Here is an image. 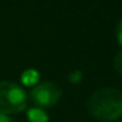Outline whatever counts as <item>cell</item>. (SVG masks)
Wrapping results in <instances>:
<instances>
[{"mask_svg":"<svg viewBox=\"0 0 122 122\" xmlns=\"http://www.w3.org/2000/svg\"><path fill=\"white\" fill-rule=\"evenodd\" d=\"M88 113L100 121H116L122 116V92L110 87L95 91L88 100Z\"/></svg>","mask_w":122,"mask_h":122,"instance_id":"1","label":"cell"},{"mask_svg":"<svg viewBox=\"0 0 122 122\" xmlns=\"http://www.w3.org/2000/svg\"><path fill=\"white\" fill-rule=\"evenodd\" d=\"M28 118L30 122H47V114L41 108H32L28 110Z\"/></svg>","mask_w":122,"mask_h":122,"instance_id":"4","label":"cell"},{"mask_svg":"<svg viewBox=\"0 0 122 122\" xmlns=\"http://www.w3.org/2000/svg\"><path fill=\"white\" fill-rule=\"evenodd\" d=\"M0 122H11V119H9L7 116H4V114L0 113Z\"/></svg>","mask_w":122,"mask_h":122,"instance_id":"9","label":"cell"},{"mask_svg":"<svg viewBox=\"0 0 122 122\" xmlns=\"http://www.w3.org/2000/svg\"><path fill=\"white\" fill-rule=\"evenodd\" d=\"M62 91L56 84L51 81H45L41 84H36L30 91V98L37 105V108H51L56 105L61 100Z\"/></svg>","mask_w":122,"mask_h":122,"instance_id":"3","label":"cell"},{"mask_svg":"<svg viewBox=\"0 0 122 122\" xmlns=\"http://www.w3.org/2000/svg\"><path fill=\"white\" fill-rule=\"evenodd\" d=\"M81 79H83V74L79 71V70L72 71L71 74H70V76H68L70 83H72V84H77V83H80V80H81Z\"/></svg>","mask_w":122,"mask_h":122,"instance_id":"6","label":"cell"},{"mask_svg":"<svg viewBox=\"0 0 122 122\" xmlns=\"http://www.w3.org/2000/svg\"><path fill=\"white\" fill-rule=\"evenodd\" d=\"M117 40H118V42L122 45V19H121V21L118 22V25H117Z\"/></svg>","mask_w":122,"mask_h":122,"instance_id":"8","label":"cell"},{"mask_svg":"<svg viewBox=\"0 0 122 122\" xmlns=\"http://www.w3.org/2000/svg\"><path fill=\"white\" fill-rule=\"evenodd\" d=\"M38 79H40V74H38L36 70H26V71L22 74V83H24V85H28V87H32V85H36L38 81Z\"/></svg>","mask_w":122,"mask_h":122,"instance_id":"5","label":"cell"},{"mask_svg":"<svg viewBox=\"0 0 122 122\" xmlns=\"http://www.w3.org/2000/svg\"><path fill=\"white\" fill-rule=\"evenodd\" d=\"M114 68L119 75H122V50L114 56Z\"/></svg>","mask_w":122,"mask_h":122,"instance_id":"7","label":"cell"},{"mask_svg":"<svg viewBox=\"0 0 122 122\" xmlns=\"http://www.w3.org/2000/svg\"><path fill=\"white\" fill-rule=\"evenodd\" d=\"M28 106L26 92L20 85L11 81H0V113L15 114Z\"/></svg>","mask_w":122,"mask_h":122,"instance_id":"2","label":"cell"}]
</instances>
